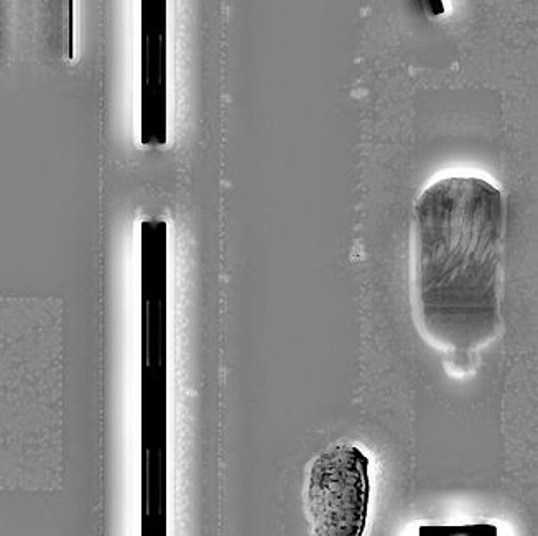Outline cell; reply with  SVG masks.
<instances>
[{"mask_svg":"<svg viewBox=\"0 0 538 536\" xmlns=\"http://www.w3.org/2000/svg\"><path fill=\"white\" fill-rule=\"evenodd\" d=\"M507 203L483 176L438 178L413 204L412 295L428 341L469 357L501 334Z\"/></svg>","mask_w":538,"mask_h":536,"instance_id":"obj_1","label":"cell"},{"mask_svg":"<svg viewBox=\"0 0 538 536\" xmlns=\"http://www.w3.org/2000/svg\"><path fill=\"white\" fill-rule=\"evenodd\" d=\"M425 9L432 15L445 14V4L443 0H422Z\"/></svg>","mask_w":538,"mask_h":536,"instance_id":"obj_4","label":"cell"},{"mask_svg":"<svg viewBox=\"0 0 538 536\" xmlns=\"http://www.w3.org/2000/svg\"><path fill=\"white\" fill-rule=\"evenodd\" d=\"M168 140V0H140V144Z\"/></svg>","mask_w":538,"mask_h":536,"instance_id":"obj_3","label":"cell"},{"mask_svg":"<svg viewBox=\"0 0 538 536\" xmlns=\"http://www.w3.org/2000/svg\"><path fill=\"white\" fill-rule=\"evenodd\" d=\"M5 27V0H0V45H2V37H4Z\"/></svg>","mask_w":538,"mask_h":536,"instance_id":"obj_5","label":"cell"},{"mask_svg":"<svg viewBox=\"0 0 538 536\" xmlns=\"http://www.w3.org/2000/svg\"><path fill=\"white\" fill-rule=\"evenodd\" d=\"M369 458L353 444L326 449L311 466L307 510L315 536H364L369 512Z\"/></svg>","mask_w":538,"mask_h":536,"instance_id":"obj_2","label":"cell"}]
</instances>
